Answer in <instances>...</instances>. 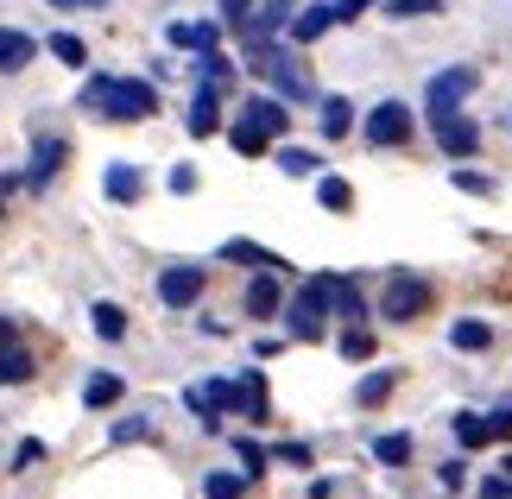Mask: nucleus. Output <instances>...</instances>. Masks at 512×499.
Returning a JSON list of instances; mask_svg holds the SVG:
<instances>
[{
	"label": "nucleus",
	"mask_w": 512,
	"mask_h": 499,
	"mask_svg": "<svg viewBox=\"0 0 512 499\" xmlns=\"http://www.w3.org/2000/svg\"><path fill=\"white\" fill-rule=\"evenodd\" d=\"M228 146L241 152V158H260V152L272 146V133H260L253 121H234V127H228Z\"/></svg>",
	"instance_id": "nucleus-23"
},
{
	"label": "nucleus",
	"mask_w": 512,
	"mask_h": 499,
	"mask_svg": "<svg viewBox=\"0 0 512 499\" xmlns=\"http://www.w3.org/2000/svg\"><path fill=\"white\" fill-rule=\"evenodd\" d=\"M190 133L196 139L222 133V89H215V83H196V95H190Z\"/></svg>",
	"instance_id": "nucleus-8"
},
{
	"label": "nucleus",
	"mask_w": 512,
	"mask_h": 499,
	"mask_svg": "<svg viewBox=\"0 0 512 499\" xmlns=\"http://www.w3.org/2000/svg\"><path fill=\"white\" fill-rule=\"evenodd\" d=\"M234 455L247 462V481H253V474H266V449L253 443V436H234Z\"/></svg>",
	"instance_id": "nucleus-34"
},
{
	"label": "nucleus",
	"mask_w": 512,
	"mask_h": 499,
	"mask_svg": "<svg viewBox=\"0 0 512 499\" xmlns=\"http://www.w3.org/2000/svg\"><path fill=\"white\" fill-rule=\"evenodd\" d=\"M367 7H380V0H336V26H354Z\"/></svg>",
	"instance_id": "nucleus-38"
},
{
	"label": "nucleus",
	"mask_w": 512,
	"mask_h": 499,
	"mask_svg": "<svg viewBox=\"0 0 512 499\" xmlns=\"http://www.w3.org/2000/svg\"><path fill=\"white\" fill-rule=\"evenodd\" d=\"M83 108H95L102 121L133 127V121H152V114H159V89L140 83V76H89V83H83Z\"/></svg>",
	"instance_id": "nucleus-1"
},
{
	"label": "nucleus",
	"mask_w": 512,
	"mask_h": 499,
	"mask_svg": "<svg viewBox=\"0 0 512 499\" xmlns=\"http://www.w3.org/2000/svg\"><path fill=\"white\" fill-rule=\"evenodd\" d=\"M456 443L462 449H487L494 443V424H487L481 411H456Z\"/></svg>",
	"instance_id": "nucleus-18"
},
{
	"label": "nucleus",
	"mask_w": 512,
	"mask_h": 499,
	"mask_svg": "<svg viewBox=\"0 0 512 499\" xmlns=\"http://www.w3.org/2000/svg\"><path fill=\"white\" fill-rule=\"evenodd\" d=\"M38 57V38L19 32V26H0V76H19Z\"/></svg>",
	"instance_id": "nucleus-10"
},
{
	"label": "nucleus",
	"mask_w": 512,
	"mask_h": 499,
	"mask_svg": "<svg viewBox=\"0 0 512 499\" xmlns=\"http://www.w3.org/2000/svg\"><path fill=\"white\" fill-rule=\"evenodd\" d=\"M430 297H437V285L418 272H392L386 278V297H380V316L386 323H418V316L430 310Z\"/></svg>",
	"instance_id": "nucleus-3"
},
{
	"label": "nucleus",
	"mask_w": 512,
	"mask_h": 499,
	"mask_svg": "<svg viewBox=\"0 0 512 499\" xmlns=\"http://www.w3.org/2000/svg\"><path fill=\"white\" fill-rule=\"evenodd\" d=\"M430 133H437V146H443L449 158H475V152H481V127L468 121L462 108H456V114H443V121H430Z\"/></svg>",
	"instance_id": "nucleus-7"
},
{
	"label": "nucleus",
	"mask_w": 512,
	"mask_h": 499,
	"mask_svg": "<svg viewBox=\"0 0 512 499\" xmlns=\"http://www.w3.org/2000/svg\"><path fill=\"white\" fill-rule=\"evenodd\" d=\"M323 316H329V272L310 278V285L285 304V329L298 335V342H323Z\"/></svg>",
	"instance_id": "nucleus-4"
},
{
	"label": "nucleus",
	"mask_w": 512,
	"mask_h": 499,
	"mask_svg": "<svg viewBox=\"0 0 512 499\" xmlns=\"http://www.w3.org/2000/svg\"><path fill=\"white\" fill-rule=\"evenodd\" d=\"M57 13H102V7H114V0H51Z\"/></svg>",
	"instance_id": "nucleus-40"
},
{
	"label": "nucleus",
	"mask_w": 512,
	"mask_h": 499,
	"mask_svg": "<svg viewBox=\"0 0 512 499\" xmlns=\"http://www.w3.org/2000/svg\"><path fill=\"white\" fill-rule=\"evenodd\" d=\"M279 462H291V468H310V449H304V443H279Z\"/></svg>",
	"instance_id": "nucleus-41"
},
{
	"label": "nucleus",
	"mask_w": 512,
	"mask_h": 499,
	"mask_svg": "<svg viewBox=\"0 0 512 499\" xmlns=\"http://www.w3.org/2000/svg\"><path fill=\"white\" fill-rule=\"evenodd\" d=\"M279 171H285V177H317V171H323V158H317V152H304V146H279Z\"/></svg>",
	"instance_id": "nucleus-27"
},
{
	"label": "nucleus",
	"mask_w": 512,
	"mask_h": 499,
	"mask_svg": "<svg viewBox=\"0 0 512 499\" xmlns=\"http://www.w3.org/2000/svg\"><path fill=\"white\" fill-rule=\"evenodd\" d=\"M456 177V190H468V196H494V177H481V171H449Z\"/></svg>",
	"instance_id": "nucleus-37"
},
{
	"label": "nucleus",
	"mask_w": 512,
	"mask_h": 499,
	"mask_svg": "<svg viewBox=\"0 0 512 499\" xmlns=\"http://www.w3.org/2000/svg\"><path fill=\"white\" fill-rule=\"evenodd\" d=\"M215 38H222V26H171L177 51H215Z\"/></svg>",
	"instance_id": "nucleus-26"
},
{
	"label": "nucleus",
	"mask_w": 512,
	"mask_h": 499,
	"mask_svg": "<svg viewBox=\"0 0 512 499\" xmlns=\"http://www.w3.org/2000/svg\"><path fill=\"white\" fill-rule=\"evenodd\" d=\"M89 323H95V335H102V342H121V335H127V310H121V304H95Z\"/></svg>",
	"instance_id": "nucleus-25"
},
{
	"label": "nucleus",
	"mask_w": 512,
	"mask_h": 499,
	"mask_svg": "<svg viewBox=\"0 0 512 499\" xmlns=\"http://www.w3.org/2000/svg\"><path fill=\"white\" fill-rule=\"evenodd\" d=\"M13 335H19V323H13V316H0V348H7Z\"/></svg>",
	"instance_id": "nucleus-44"
},
{
	"label": "nucleus",
	"mask_w": 512,
	"mask_h": 499,
	"mask_svg": "<svg viewBox=\"0 0 512 499\" xmlns=\"http://www.w3.org/2000/svg\"><path fill=\"white\" fill-rule=\"evenodd\" d=\"M0 209H7V184H0Z\"/></svg>",
	"instance_id": "nucleus-45"
},
{
	"label": "nucleus",
	"mask_w": 512,
	"mask_h": 499,
	"mask_svg": "<svg viewBox=\"0 0 512 499\" xmlns=\"http://www.w3.org/2000/svg\"><path fill=\"white\" fill-rule=\"evenodd\" d=\"M392 386H399V373H392V367H380V373H367L361 379V386H354V405H386V398H392Z\"/></svg>",
	"instance_id": "nucleus-16"
},
{
	"label": "nucleus",
	"mask_w": 512,
	"mask_h": 499,
	"mask_svg": "<svg viewBox=\"0 0 512 499\" xmlns=\"http://www.w3.org/2000/svg\"><path fill=\"white\" fill-rule=\"evenodd\" d=\"M222 19H228L234 32H241V26H247V0H222Z\"/></svg>",
	"instance_id": "nucleus-42"
},
{
	"label": "nucleus",
	"mask_w": 512,
	"mask_h": 499,
	"mask_svg": "<svg viewBox=\"0 0 512 499\" xmlns=\"http://www.w3.org/2000/svg\"><path fill=\"white\" fill-rule=\"evenodd\" d=\"M241 493H247L241 474H209L203 481V499H241Z\"/></svg>",
	"instance_id": "nucleus-32"
},
{
	"label": "nucleus",
	"mask_w": 512,
	"mask_h": 499,
	"mask_svg": "<svg viewBox=\"0 0 512 499\" xmlns=\"http://www.w3.org/2000/svg\"><path fill=\"white\" fill-rule=\"evenodd\" d=\"M102 190H108V203H140V190H146V177H140V165H108L102 171Z\"/></svg>",
	"instance_id": "nucleus-12"
},
{
	"label": "nucleus",
	"mask_w": 512,
	"mask_h": 499,
	"mask_svg": "<svg viewBox=\"0 0 512 499\" xmlns=\"http://www.w3.org/2000/svg\"><path fill=\"white\" fill-rule=\"evenodd\" d=\"M317 203L323 209H354V184L348 177H317Z\"/></svg>",
	"instance_id": "nucleus-28"
},
{
	"label": "nucleus",
	"mask_w": 512,
	"mask_h": 499,
	"mask_svg": "<svg viewBox=\"0 0 512 499\" xmlns=\"http://www.w3.org/2000/svg\"><path fill=\"white\" fill-rule=\"evenodd\" d=\"M32 462H45V443H38V436H26V443L13 449V474H26Z\"/></svg>",
	"instance_id": "nucleus-36"
},
{
	"label": "nucleus",
	"mask_w": 512,
	"mask_h": 499,
	"mask_svg": "<svg viewBox=\"0 0 512 499\" xmlns=\"http://www.w3.org/2000/svg\"><path fill=\"white\" fill-rule=\"evenodd\" d=\"M329 310H336L342 323H361V316H367L361 291H354V278H329Z\"/></svg>",
	"instance_id": "nucleus-15"
},
{
	"label": "nucleus",
	"mask_w": 512,
	"mask_h": 499,
	"mask_svg": "<svg viewBox=\"0 0 512 499\" xmlns=\"http://www.w3.org/2000/svg\"><path fill=\"white\" fill-rule=\"evenodd\" d=\"M32 373H38V361H32L26 348H13V342L0 348V386H26Z\"/></svg>",
	"instance_id": "nucleus-17"
},
{
	"label": "nucleus",
	"mask_w": 512,
	"mask_h": 499,
	"mask_svg": "<svg viewBox=\"0 0 512 499\" xmlns=\"http://www.w3.org/2000/svg\"><path fill=\"white\" fill-rule=\"evenodd\" d=\"M367 146L373 152H392V146H405V139H411V108L405 102H380V108H373L367 114Z\"/></svg>",
	"instance_id": "nucleus-5"
},
{
	"label": "nucleus",
	"mask_w": 512,
	"mask_h": 499,
	"mask_svg": "<svg viewBox=\"0 0 512 499\" xmlns=\"http://www.w3.org/2000/svg\"><path fill=\"white\" fill-rule=\"evenodd\" d=\"M108 436H114V443H146V436H152V424H146V417H121V424H114Z\"/></svg>",
	"instance_id": "nucleus-35"
},
{
	"label": "nucleus",
	"mask_w": 512,
	"mask_h": 499,
	"mask_svg": "<svg viewBox=\"0 0 512 499\" xmlns=\"http://www.w3.org/2000/svg\"><path fill=\"white\" fill-rule=\"evenodd\" d=\"M241 121H253L260 133H272V139H279V133L291 127V114H285V95H253V102L241 108Z\"/></svg>",
	"instance_id": "nucleus-11"
},
{
	"label": "nucleus",
	"mask_w": 512,
	"mask_h": 499,
	"mask_svg": "<svg viewBox=\"0 0 512 499\" xmlns=\"http://www.w3.org/2000/svg\"><path fill=\"white\" fill-rule=\"evenodd\" d=\"M336 26V0H317V7H304V13H291V45H317V38Z\"/></svg>",
	"instance_id": "nucleus-9"
},
{
	"label": "nucleus",
	"mask_w": 512,
	"mask_h": 499,
	"mask_svg": "<svg viewBox=\"0 0 512 499\" xmlns=\"http://www.w3.org/2000/svg\"><path fill=\"white\" fill-rule=\"evenodd\" d=\"M336 348H342V361H367V354H373V335H367L361 323H348V329H342V342H336Z\"/></svg>",
	"instance_id": "nucleus-31"
},
{
	"label": "nucleus",
	"mask_w": 512,
	"mask_h": 499,
	"mask_svg": "<svg viewBox=\"0 0 512 499\" xmlns=\"http://www.w3.org/2000/svg\"><path fill=\"white\" fill-rule=\"evenodd\" d=\"M51 57H64L70 70H83V64H89V45H83L76 32H51Z\"/></svg>",
	"instance_id": "nucleus-30"
},
{
	"label": "nucleus",
	"mask_w": 512,
	"mask_h": 499,
	"mask_svg": "<svg viewBox=\"0 0 512 499\" xmlns=\"http://www.w3.org/2000/svg\"><path fill=\"white\" fill-rule=\"evenodd\" d=\"M64 158H70L64 139H45V133H38V139H32V190L45 184V177H57V165H64Z\"/></svg>",
	"instance_id": "nucleus-13"
},
{
	"label": "nucleus",
	"mask_w": 512,
	"mask_h": 499,
	"mask_svg": "<svg viewBox=\"0 0 512 499\" xmlns=\"http://www.w3.org/2000/svg\"><path fill=\"white\" fill-rule=\"evenodd\" d=\"M165 184H171V196H190V190H196V171H190V165H171Z\"/></svg>",
	"instance_id": "nucleus-39"
},
{
	"label": "nucleus",
	"mask_w": 512,
	"mask_h": 499,
	"mask_svg": "<svg viewBox=\"0 0 512 499\" xmlns=\"http://www.w3.org/2000/svg\"><path fill=\"white\" fill-rule=\"evenodd\" d=\"M121 392H127V386H121V373H95L89 386H83V405H89V411H108Z\"/></svg>",
	"instance_id": "nucleus-22"
},
{
	"label": "nucleus",
	"mask_w": 512,
	"mask_h": 499,
	"mask_svg": "<svg viewBox=\"0 0 512 499\" xmlns=\"http://www.w3.org/2000/svg\"><path fill=\"white\" fill-rule=\"evenodd\" d=\"M222 259H241V266H260V272H285L279 253H266V247H253V241H228Z\"/></svg>",
	"instance_id": "nucleus-20"
},
{
	"label": "nucleus",
	"mask_w": 512,
	"mask_h": 499,
	"mask_svg": "<svg viewBox=\"0 0 512 499\" xmlns=\"http://www.w3.org/2000/svg\"><path fill=\"white\" fill-rule=\"evenodd\" d=\"M487 342H494V329H487V323H475V316H462V323L449 329V348H462V354H481Z\"/></svg>",
	"instance_id": "nucleus-21"
},
{
	"label": "nucleus",
	"mask_w": 512,
	"mask_h": 499,
	"mask_svg": "<svg viewBox=\"0 0 512 499\" xmlns=\"http://www.w3.org/2000/svg\"><path fill=\"white\" fill-rule=\"evenodd\" d=\"M203 285H209L203 266H165V272H159V304H165V310H190L196 297H203Z\"/></svg>",
	"instance_id": "nucleus-6"
},
{
	"label": "nucleus",
	"mask_w": 512,
	"mask_h": 499,
	"mask_svg": "<svg viewBox=\"0 0 512 499\" xmlns=\"http://www.w3.org/2000/svg\"><path fill=\"white\" fill-rule=\"evenodd\" d=\"M386 19H437L443 13V0H380Z\"/></svg>",
	"instance_id": "nucleus-29"
},
{
	"label": "nucleus",
	"mask_w": 512,
	"mask_h": 499,
	"mask_svg": "<svg viewBox=\"0 0 512 499\" xmlns=\"http://www.w3.org/2000/svg\"><path fill=\"white\" fill-rule=\"evenodd\" d=\"M279 304H285V297H279V272H260V278L247 285V316H260V323H266Z\"/></svg>",
	"instance_id": "nucleus-14"
},
{
	"label": "nucleus",
	"mask_w": 512,
	"mask_h": 499,
	"mask_svg": "<svg viewBox=\"0 0 512 499\" xmlns=\"http://www.w3.org/2000/svg\"><path fill=\"white\" fill-rule=\"evenodd\" d=\"M487 424H494V436H512V405H500L494 417H487Z\"/></svg>",
	"instance_id": "nucleus-43"
},
{
	"label": "nucleus",
	"mask_w": 512,
	"mask_h": 499,
	"mask_svg": "<svg viewBox=\"0 0 512 499\" xmlns=\"http://www.w3.org/2000/svg\"><path fill=\"white\" fill-rule=\"evenodd\" d=\"M196 70H203V83H215V89H222V83H234V64H228L222 51H203V64H196Z\"/></svg>",
	"instance_id": "nucleus-33"
},
{
	"label": "nucleus",
	"mask_w": 512,
	"mask_h": 499,
	"mask_svg": "<svg viewBox=\"0 0 512 499\" xmlns=\"http://www.w3.org/2000/svg\"><path fill=\"white\" fill-rule=\"evenodd\" d=\"M317 127H323V139H342V133L354 127V108L342 102V95H329V102H323V114H317Z\"/></svg>",
	"instance_id": "nucleus-24"
},
{
	"label": "nucleus",
	"mask_w": 512,
	"mask_h": 499,
	"mask_svg": "<svg viewBox=\"0 0 512 499\" xmlns=\"http://www.w3.org/2000/svg\"><path fill=\"white\" fill-rule=\"evenodd\" d=\"M475 89H481V70L475 64H449V70H437L424 83V114H430V121H443V114H456Z\"/></svg>",
	"instance_id": "nucleus-2"
},
{
	"label": "nucleus",
	"mask_w": 512,
	"mask_h": 499,
	"mask_svg": "<svg viewBox=\"0 0 512 499\" xmlns=\"http://www.w3.org/2000/svg\"><path fill=\"white\" fill-rule=\"evenodd\" d=\"M373 462H386V468H405V462H411V436H405V430H386V436H373Z\"/></svg>",
	"instance_id": "nucleus-19"
}]
</instances>
